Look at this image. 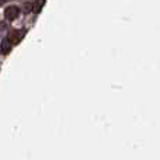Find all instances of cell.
I'll return each instance as SVG.
<instances>
[{
	"label": "cell",
	"mask_w": 160,
	"mask_h": 160,
	"mask_svg": "<svg viewBox=\"0 0 160 160\" xmlns=\"http://www.w3.org/2000/svg\"><path fill=\"white\" fill-rule=\"evenodd\" d=\"M3 4V0H0V6H2Z\"/></svg>",
	"instance_id": "cell-6"
},
{
	"label": "cell",
	"mask_w": 160,
	"mask_h": 160,
	"mask_svg": "<svg viewBox=\"0 0 160 160\" xmlns=\"http://www.w3.org/2000/svg\"><path fill=\"white\" fill-rule=\"evenodd\" d=\"M7 27H8V25L6 24V22H0V34H2L3 31H6V30H7Z\"/></svg>",
	"instance_id": "cell-5"
},
{
	"label": "cell",
	"mask_w": 160,
	"mask_h": 160,
	"mask_svg": "<svg viewBox=\"0 0 160 160\" xmlns=\"http://www.w3.org/2000/svg\"><path fill=\"white\" fill-rule=\"evenodd\" d=\"M0 47H2V52L3 53H8L10 52V49H11V47H13V44L8 41V38H4L2 41V45H0Z\"/></svg>",
	"instance_id": "cell-3"
},
{
	"label": "cell",
	"mask_w": 160,
	"mask_h": 160,
	"mask_svg": "<svg viewBox=\"0 0 160 160\" xmlns=\"http://www.w3.org/2000/svg\"><path fill=\"white\" fill-rule=\"evenodd\" d=\"M25 32L27 31L22 28V30H14V31H11L10 34H8V41L11 42V44H18V42H21V39L24 38V35H25Z\"/></svg>",
	"instance_id": "cell-1"
},
{
	"label": "cell",
	"mask_w": 160,
	"mask_h": 160,
	"mask_svg": "<svg viewBox=\"0 0 160 160\" xmlns=\"http://www.w3.org/2000/svg\"><path fill=\"white\" fill-rule=\"evenodd\" d=\"M44 4H45V0H35L32 4V10L35 11V13H39L41 8L44 7Z\"/></svg>",
	"instance_id": "cell-4"
},
{
	"label": "cell",
	"mask_w": 160,
	"mask_h": 160,
	"mask_svg": "<svg viewBox=\"0 0 160 160\" xmlns=\"http://www.w3.org/2000/svg\"><path fill=\"white\" fill-rule=\"evenodd\" d=\"M18 14H20V8L17 6H8L4 10V18L8 20V21H13V20H16L18 17Z\"/></svg>",
	"instance_id": "cell-2"
}]
</instances>
